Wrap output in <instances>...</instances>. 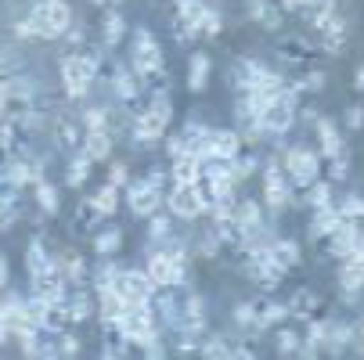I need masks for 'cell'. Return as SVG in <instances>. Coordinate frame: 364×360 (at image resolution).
Segmentation results:
<instances>
[{
	"mask_svg": "<svg viewBox=\"0 0 364 360\" xmlns=\"http://www.w3.org/2000/svg\"><path fill=\"white\" fill-rule=\"evenodd\" d=\"M29 295H36V299H43V302H62V299L69 295V281H65L62 271L50 267V271L29 278Z\"/></svg>",
	"mask_w": 364,
	"mask_h": 360,
	"instance_id": "15",
	"label": "cell"
},
{
	"mask_svg": "<svg viewBox=\"0 0 364 360\" xmlns=\"http://www.w3.org/2000/svg\"><path fill=\"white\" fill-rule=\"evenodd\" d=\"M188 249H195V256H202V260H213V256H220V249H224V238L210 227L205 234H198Z\"/></svg>",
	"mask_w": 364,
	"mask_h": 360,
	"instance_id": "38",
	"label": "cell"
},
{
	"mask_svg": "<svg viewBox=\"0 0 364 360\" xmlns=\"http://www.w3.org/2000/svg\"><path fill=\"white\" fill-rule=\"evenodd\" d=\"M242 133L235 126H210V159H235L242 151Z\"/></svg>",
	"mask_w": 364,
	"mask_h": 360,
	"instance_id": "17",
	"label": "cell"
},
{
	"mask_svg": "<svg viewBox=\"0 0 364 360\" xmlns=\"http://www.w3.org/2000/svg\"><path fill=\"white\" fill-rule=\"evenodd\" d=\"M123 191H127V205H130V213H134V217H141V220H148L155 209H163V195H166V191L151 187L144 177H141V180H130Z\"/></svg>",
	"mask_w": 364,
	"mask_h": 360,
	"instance_id": "12",
	"label": "cell"
},
{
	"mask_svg": "<svg viewBox=\"0 0 364 360\" xmlns=\"http://www.w3.org/2000/svg\"><path fill=\"white\" fill-rule=\"evenodd\" d=\"M303 202L310 209H321V205H332V180H314L310 187H303Z\"/></svg>",
	"mask_w": 364,
	"mask_h": 360,
	"instance_id": "41",
	"label": "cell"
},
{
	"mask_svg": "<svg viewBox=\"0 0 364 360\" xmlns=\"http://www.w3.org/2000/svg\"><path fill=\"white\" fill-rule=\"evenodd\" d=\"M360 238H364L360 220H339V227L325 238V241H328V256H332V260H346V256L357 249Z\"/></svg>",
	"mask_w": 364,
	"mask_h": 360,
	"instance_id": "16",
	"label": "cell"
},
{
	"mask_svg": "<svg viewBox=\"0 0 364 360\" xmlns=\"http://www.w3.org/2000/svg\"><path fill=\"white\" fill-rule=\"evenodd\" d=\"M123 310H127V302L119 299L116 288H97V317H101V324H105L109 332H112V324H116V317Z\"/></svg>",
	"mask_w": 364,
	"mask_h": 360,
	"instance_id": "26",
	"label": "cell"
},
{
	"mask_svg": "<svg viewBox=\"0 0 364 360\" xmlns=\"http://www.w3.org/2000/svg\"><path fill=\"white\" fill-rule=\"evenodd\" d=\"M173 231H177L173 213H159V209H155V213L148 217V245H163V241H170Z\"/></svg>",
	"mask_w": 364,
	"mask_h": 360,
	"instance_id": "33",
	"label": "cell"
},
{
	"mask_svg": "<svg viewBox=\"0 0 364 360\" xmlns=\"http://www.w3.org/2000/svg\"><path fill=\"white\" fill-rule=\"evenodd\" d=\"M202 177V159L195 151H184V156L170 159V180L173 184H195Z\"/></svg>",
	"mask_w": 364,
	"mask_h": 360,
	"instance_id": "25",
	"label": "cell"
},
{
	"mask_svg": "<svg viewBox=\"0 0 364 360\" xmlns=\"http://www.w3.org/2000/svg\"><path fill=\"white\" fill-rule=\"evenodd\" d=\"M343 123H346V130H353V133H357V130L364 126V105H350V109H346V116H343Z\"/></svg>",
	"mask_w": 364,
	"mask_h": 360,
	"instance_id": "54",
	"label": "cell"
},
{
	"mask_svg": "<svg viewBox=\"0 0 364 360\" xmlns=\"http://www.w3.org/2000/svg\"><path fill=\"white\" fill-rule=\"evenodd\" d=\"M87 202L94 205V209H97L101 217L109 220V217H116V213H119V187L105 180L101 187H94V191H90V198H87Z\"/></svg>",
	"mask_w": 364,
	"mask_h": 360,
	"instance_id": "29",
	"label": "cell"
},
{
	"mask_svg": "<svg viewBox=\"0 0 364 360\" xmlns=\"http://www.w3.org/2000/svg\"><path fill=\"white\" fill-rule=\"evenodd\" d=\"M90 170H94V159L87 156L83 148H80L76 156L69 159V170H65V184H69V187H83V184H87V177H90Z\"/></svg>",
	"mask_w": 364,
	"mask_h": 360,
	"instance_id": "36",
	"label": "cell"
},
{
	"mask_svg": "<svg viewBox=\"0 0 364 360\" xmlns=\"http://www.w3.org/2000/svg\"><path fill=\"white\" fill-rule=\"evenodd\" d=\"M205 324H210V302H205L202 292H188L181 299V317L173 324L177 335H188V339H202L205 335Z\"/></svg>",
	"mask_w": 364,
	"mask_h": 360,
	"instance_id": "9",
	"label": "cell"
},
{
	"mask_svg": "<svg viewBox=\"0 0 364 360\" xmlns=\"http://www.w3.org/2000/svg\"><path fill=\"white\" fill-rule=\"evenodd\" d=\"M339 209L336 205H321V209H310V224H306V234L314 238V241H321V238H328L336 227H339Z\"/></svg>",
	"mask_w": 364,
	"mask_h": 360,
	"instance_id": "21",
	"label": "cell"
},
{
	"mask_svg": "<svg viewBox=\"0 0 364 360\" xmlns=\"http://www.w3.org/2000/svg\"><path fill=\"white\" fill-rule=\"evenodd\" d=\"M314 137H318V144H321V156H325V159H332L336 151H343V148H346V144H343L339 126H336L328 116H318V119H314Z\"/></svg>",
	"mask_w": 364,
	"mask_h": 360,
	"instance_id": "22",
	"label": "cell"
},
{
	"mask_svg": "<svg viewBox=\"0 0 364 360\" xmlns=\"http://www.w3.org/2000/svg\"><path fill=\"white\" fill-rule=\"evenodd\" d=\"M282 170L292 187H310L321 173V151L303 144H282Z\"/></svg>",
	"mask_w": 364,
	"mask_h": 360,
	"instance_id": "5",
	"label": "cell"
},
{
	"mask_svg": "<svg viewBox=\"0 0 364 360\" xmlns=\"http://www.w3.org/2000/svg\"><path fill=\"white\" fill-rule=\"evenodd\" d=\"M112 332H116L123 342L144 346V342H151V339L163 335V324H159V317H155L151 302H148V306H127V310L116 317Z\"/></svg>",
	"mask_w": 364,
	"mask_h": 360,
	"instance_id": "4",
	"label": "cell"
},
{
	"mask_svg": "<svg viewBox=\"0 0 364 360\" xmlns=\"http://www.w3.org/2000/svg\"><path fill=\"white\" fill-rule=\"evenodd\" d=\"M336 209H339V217H343V220H364V195L350 191V195L336 205Z\"/></svg>",
	"mask_w": 364,
	"mask_h": 360,
	"instance_id": "47",
	"label": "cell"
},
{
	"mask_svg": "<svg viewBox=\"0 0 364 360\" xmlns=\"http://www.w3.org/2000/svg\"><path fill=\"white\" fill-rule=\"evenodd\" d=\"M8 278H11V263L8 256H0V288H8Z\"/></svg>",
	"mask_w": 364,
	"mask_h": 360,
	"instance_id": "56",
	"label": "cell"
},
{
	"mask_svg": "<svg viewBox=\"0 0 364 360\" xmlns=\"http://www.w3.org/2000/svg\"><path fill=\"white\" fill-rule=\"evenodd\" d=\"M220 33H224V15L217 8H210L202 18V36H220Z\"/></svg>",
	"mask_w": 364,
	"mask_h": 360,
	"instance_id": "50",
	"label": "cell"
},
{
	"mask_svg": "<svg viewBox=\"0 0 364 360\" xmlns=\"http://www.w3.org/2000/svg\"><path fill=\"white\" fill-rule=\"evenodd\" d=\"M90 4H94V8H119L123 0H90Z\"/></svg>",
	"mask_w": 364,
	"mask_h": 360,
	"instance_id": "58",
	"label": "cell"
},
{
	"mask_svg": "<svg viewBox=\"0 0 364 360\" xmlns=\"http://www.w3.org/2000/svg\"><path fill=\"white\" fill-rule=\"evenodd\" d=\"M55 141H58V148H80L83 144V130L73 119H58L55 123Z\"/></svg>",
	"mask_w": 364,
	"mask_h": 360,
	"instance_id": "42",
	"label": "cell"
},
{
	"mask_svg": "<svg viewBox=\"0 0 364 360\" xmlns=\"http://www.w3.org/2000/svg\"><path fill=\"white\" fill-rule=\"evenodd\" d=\"M339 288L346 299H357V292L364 288V238L357 241V249L346 256V260H339Z\"/></svg>",
	"mask_w": 364,
	"mask_h": 360,
	"instance_id": "14",
	"label": "cell"
},
{
	"mask_svg": "<svg viewBox=\"0 0 364 360\" xmlns=\"http://www.w3.org/2000/svg\"><path fill=\"white\" fill-rule=\"evenodd\" d=\"M101 353H105V356H127V346H123V339H119V342H109Z\"/></svg>",
	"mask_w": 364,
	"mask_h": 360,
	"instance_id": "57",
	"label": "cell"
},
{
	"mask_svg": "<svg viewBox=\"0 0 364 360\" xmlns=\"http://www.w3.org/2000/svg\"><path fill=\"white\" fill-rule=\"evenodd\" d=\"M97 220H105V217H101L90 202H83L80 209H76V220H73V234H80V238L83 234H94L97 231Z\"/></svg>",
	"mask_w": 364,
	"mask_h": 360,
	"instance_id": "39",
	"label": "cell"
},
{
	"mask_svg": "<svg viewBox=\"0 0 364 360\" xmlns=\"http://www.w3.org/2000/svg\"><path fill=\"white\" fill-rule=\"evenodd\" d=\"M112 288L119 292V299H123L127 306H148L151 295H155V281L148 278V271H137V267H130V271L119 267Z\"/></svg>",
	"mask_w": 364,
	"mask_h": 360,
	"instance_id": "11",
	"label": "cell"
},
{
	"mask_svg": "<svg viewBox=\"0 0 364 360\" xmlns=\"http://www.w3.org/2000/svg\"><path fill=\"white\" fill-rule=\"evenodd\" d=\"M119 249H123V231L119 227H109V231L94 234V252L97 256H116Z\"/></svg>",
	"mask_w": 364,
	"mask_h": 360,
	"instance_id": "40",
	"label": "cell"
},
{
	"mask_svg": "<svg viewBox=\"0 0 364 360\" xmlns=\"http://www.w3.org/2000/svg\"><path fill=\"white\" fill-rule=\"evenodd\" d=\"M163 205L173 213V220H181V224H195L198 217L210 213V205H205L198 184H173L170 180V187L163 195Z\"/></svg>",
	"mask_w": 364,
	"mask_h": 360,
	"instance_id": "7",
	"label": "cell"
},
{
	"mask_svg": "<svg viewBox=\"0 0 364 360\" xmlns=\"http://www.w3.org/2000/svg\"><path fill=\"white\" fill-rule=\"evenodd\" d=\"M109 184H116L123 191L130 184V166L127 163H109Z\"/></svg>",
	"mask_w": 364,
	"mask_h": 360,
	"instance_id": "51",
	"label": "cell"
},
{
	"mask_svg": "<svg viewBox=\"0 0 364 360\" xmlns=\"http://www.w3.org/2000/svg\"><path fill=\"white\" fill-rule=\"evenodd\" d=\"M58 76H62V90H65L69 101H83L94 90V83H97L94 65L80 55V50H69V55L58 62Z\"/></svg>",
	"mask_w": 364,
	"mask_h": 360,
	"instance_id": "6",
	"label": "cell"
},
{
	"mask_svg": "<svg viewBox=\"0 0 364 360\" xmlns=\"http://www.w3.org/2000/svg\"><path fill=\"white\" fill-rule=\"evenodd\" d=\"M353 324L346 321H328V339H325V353H343L353 346Z\"/></svg>",
	"mask_w": 364,
	"mask_h": 360,
	"instance_id": "35",
	"label": "cell"
},
{
	"mask_svg": "<svg viewBox=\"0 0 364 360\" xmlns=\"http://www.w3.org/2000/svg\"><path fill=\"white\" fill-rule=\"evenodd\" d=\"M339 4H336V0H306V8L299 11V18H306L310 26H314V22H321V18H328L332 11H336Z\"/></svg>",
	"mask_w": 364,
	"mask_h": 360,
	"instance_id": "44",
	"label": "cell"
},
{
	"mask_svg": "<svg viewBox=\"0 0 364 360\" xmlns=\"http://www.w3.org/2000/svg\"><path fill=\"white\" fill-rule=\"evenodd\" d=\"M188 151V141H184V133L177 130V133H166V156L170 159H177V156H184Z\"/></svg>",
	"mask_w": 364,
	"mask_h": 360,
	"instance_id": "52",
	"label": "cell"
},
{
	"mask_svg": "<svg viewBox=\"0 0 364 360\" xmlns=\"http://www.w3.org/2000/svg\"><path fill=\"white\" fill-rule=\"evenodd\" d=\"M50 335H55V349H58V356H76V353H80V339H76L69 328L50 332Z\"/></svg>",
	"mask_w": 364,
	"mask_h": 360,
	"instance_id": "48",
	"label": "cell"
},
{
	"mask_svg": "<svg viewBox=\"0 0 364 360\" xmlns=\"http://www.w3.org/2000/svg\"><path fill=\"white\" fill-rule=\"evenodd\" d=\"M116 274H119V263L112 260V256H105V263H101L97 271H90V281H94V288H112Z\"/></svg>",
	"mask_w": 364,
	"mask_h": 360,
	"instance_id": "46",
	"label": "cell"
},
{
	"mask_svg": "<svg viewBox=\"0 0 364 360\" xmlns=\"http://www.w3.org/2000/svg\"><path fill=\"white\" fill-rule=\"evenodd\" d=\"M112 144H116V137H112L109 130H87L80 148L87 151L94 163H109V159H112Z\"/></svg>",
	"mask_w": 364,
	"mask_h": 360,
	"instance_id": "23",
	"label": "cell"
},
{
	"mask_svg": "<svg viewBox=\"0 0 364 360\" xmlns=\"http://www.w3.org/2000/svg\"><path fill=\"white\" fill-rule=\"evenodd\" d=\"M289 87H292L296 94H318V90H325V72L306 69V72H303V76H296Z\"/></svg>",
	"mask_w": 364,
	"mask_h": 360,
	"instance_id": "43",
	"label": "cell"
},
{
	"mask_svg": "<svg viewBox=\"0 0 364 360\" xmlns=\"http://www.w3.org/2000/svg\"><path fill=\"white\" fill-rule=\"evenodd\" d=\"M69 47H87V29L80 26V22H73L69 29H65V36H62Z\"/></svg>",
	"mask_w": 364,
	"mask_h": 360,
	"instance_id": "53",
	"label": "cell"
},
{
	"mask_svg": "<svg viewBox=\"0 0 364 360\" xmlns=\"http://www.w3.org/2000/svg\"><path fill=\"white\" fill-rule=\"evenodd\" d=\"M26 271H29V278L50 271V249H47L43 238H33V241L26 245Z\"/></svg>",
	"mask_w": 364,
	"mask_h": 360,
	"instance_id": "34",
	"label": "cell"
},
{
	"mask_svg": "<svg viewBox=\"0 0 364 360\" xmlns=\"http://www.w3.org/2000/svg\"><path fill=\"white\" fill-rule=\"evenodd\" d=\"M328 177H332V180H346V177H350V151H346V148L336 151V156L328 159Z\"/></svg>",
	"mask_w": 364,
	"mask_h": 360,
	"instance_id": "49",
	"label": "cell"
},
{
	"mask_svg": "<svg viewBox=\"0 0 364 360\" xmlns=\"http://www.w3.org/2000/svg\"><path fill=\"white\" fill-rule=\"evenodd\" d=\"M249 18L256 26L271 29V33H278L285 26V11H282V4H274V0H249Z\"/></svg>",
	"mask_w": 364,
	"mask_h": 360,
	"instance_id": "18",
	"label": "cell"
},
{
	"mask_svg": "<svg viewBox=\"0 0 364 360\" xmlns=\"http://www.w3.org/2000/svg\"><path fill=\"white\" fill-rule=\"evenodd\" d=\"M274 342H278V353H282V356H292V353H299V346H303V332H296V328H278Z\"/></svg>",
	"mask_w": 364,
	"mask_h": 360,
	"instance_id": "45",
	"label": "cell"
},
{
	"mask_svg": "<svg viewBox=\"0 0 364 360\" xmlns=\"http://www.w3.org/2000/svg\"><path fill=\"white\" fill-rule=\"evenodd\" d=\"M357 87H360V90H364V65H360V69H357Z\"/></svg>",
	"mask_w": 364,
	"mask_h": 360,
	"instance_id": "60",
	"label": "cell"
},
{
	"mask_svg": "<svg viewBox=\"0 0 364 360\" xmlns=\"http://www.w3.org/2000/svg\"><path fill=\"white\" fill-rule=\"evenodd\" d=\"M65 314H69V324H83V321H90V317L97 314V295H90V292L80 285V292L65 295Z\"/></svg>",
	"mask_w": 364,
	"mask_h": 360,
	"instance_id": "19",
	"label": "cell"
},
{
	"mask_svg": "<svg viewBox=\"0 0 364 360\" xmlns=\"http://www.w3.org/2000/svg\"><path fill=\"white\" fill-rule=\"evenodd\" d=\"M289 321V302H256V332H271Z\"/></svg>",
	"mask_w": 364,
	"mask_h": 360,
	"instance_id": "28",
	"label": "cell"
},
{
	"mask_svg": "<svg viewBox=\"0 0 364 360\" xmlns=\"http://www.w3.org/2000/svg\"><path fill=\"white\" fill-rule=\"evenodd\" d=\"M271 260L289 271V267H296V263L303 260V249H299L296 238H274V241H271Z\"/></svg>",
	"mask_w": 364,
	"mask_h": 360,
	"instance_id": "31",
	"label": "cell"
},
{
	"mask_svg": "<svg viewBox=\"0 0 364 360\" xmlns=\"http://www.w3.org/2000/svg\"><path fill=\"white\" fill-rule=\"evenodd\" d=\"M264 224V202H256V198H242L235 202V227H238V238L252 227Z\"/></svg>",
	"mask_w": 364,
	"mask_h": 360,
	"instance_id": "24",
	"label": "cell"
},
{
	"mask_svg": "<svg viewBox=\"0 0 364 360\" xmlns=\"http://www.w3.org/2000/svg\"><path fill=\"white\" fill-rule=\"evenodd\" d=\"M11 339V328H8V321H0V346H4Z\"/></svg>",
	"mask_w": 364,
	"mask_h": 360,
	"instance_id": "59",
	"label": "cell"
},
{
	"mask_svg": "<svg viewBox=\"0 0 364 360\" xmlns=\"http://www.w3.org/2000/svg\"><path fill=\"white\" fill-rule=\"evenodd\" d=\"M198 353L205 360H220V356H235V342H228V335H205L198 342Z\"/></svg>",
	"mask_w": 364,
	"mask_h": 360,
	"instance_id": "37",
	"label": "cell"
},
{
	"mask_svg": "<svg viewBox=\"0 0 364 360\" xmlns=\"http://www.w3.org/2000/svg\"><path fill=\"white\" fill-rule=\"evenodd\" d=\"M109 90L119 97V105H134V101H141V76L130 69V62H112L109 69Z\"/></svg>",
	"mask_w": 364,
	"mask_h": 360,
	"instance_id": "13",
	"label": "cell"
},
{
	"mask_svg": "<svg viewBox=\"0 0 364 360\" xmlns=\"http://www.w3.org/2000/svg\"><path fill=\"white\" fill-rule=\"evenodd\" d=\"M123 36H127V18L116 8H105V18H101V43L109 50H116Z\"/></svg>",
	"mask_w": 364,
	"mask_h": 360,
	"instance_id": "30",
	"label": "cell"
},
{
	"mask_svg": "<svg viewBox=\"0 0 364 360\" xmlns=\"http://www.w3.org/2000/svg\"><path fill=\"white\" fill-rule=\"evenodd\" d=\"M296 112H299V94L285 83V87L278 90V97H271L267 105L259 109L256 123H259V130H264L267 141H274V137H285V133L296 126Z\"/></svg>",
	"mask_w": 364,
	"mask_h": 360,
	"instance_id": "2",
	"label": "cell"
},
{
	"mask_svg": "<svg viewBox=\"0 0 364 360\" xmlns=\"http://www.w3.org/2000/svg\"><path fill=\"white\" fill-rule=\"evenodd\" d=\"M289 202H292V184L282 170V156H271L264 166V205L271 213H282Z\"/></svg>",
	"mask_w": 364,
	"mask_h": 360,
	"instance_id": "10",
	"label": "cell"
},
{
	"mask_svg": "<svg viewBox=\"0 0 364 360\" xmlns=\"http://www.w3.org/2000/svg\"><path fill=\"white\" fill-rule=\"evenodd\" d=\"M144 180H148L151 187H159V191H166V180H170V177H166V170H159V166H151V170L144 173Z\"/></svg>",
	"mask_w": 364,
	"mask_h": 360,
	"instance_id": "55",
	"label": "cell"
},
{
	"mask_svg": "<svg viewBox=\"0 0 364 360\" xmlns=\"http://www.w3.org/2000/svg\"><path fill=\"white\" fill-rule=\"evenodd\" d=\"M33 198H36V205H40V209H43L47 217H55V213L62 209V191H58L55 184H50L47 177L33 184Z\"/></svg>",
	"mask_w": 364,
	"mask_h": 360,
	"instance_id": "32",
	"label": "cell"
},
{
	"mask_svg": "<svg viewBox=\"0 0 364 360\" xmlns=\"http://www.w3.org/2000/svg\"><path fill=\"white\" fill-rule=\"evenodd\" d=\"M26 18H29L36 40H62L65 29L76 22L69 0H36V4H29Z\"/></svg>",
	"mask_w": 364,
	"mask_h": 360,
	"instance_id": "1",
	"label": "cell"
},
{
	"mask_svg": "<svg viewBox=\"0 0 364 360\" xmlns=\"http://www.w3.org/2000/svg\"><path fill=\"white\" fill-rule=\"evenodd\" d=\"M318 306H321V299H318L314 288H296L292 299H289V317H296V321H310V317L318 314Z\"/></svg>",
	"mask_w": 364,
	"mask_h": 360,
	"instance_id": "27",
	"label": "cell"
},
{
	"mask_svg": "<svg viewBox=\"0 0 364 360\" xmlns=\"http://www.w3.org/2000/svg\"><path fill=\"white\" fill-rule=\"evenodd\" d=\"M0 292H4V288H0Z\"/></svg>",
	"mask_w": 364,
	"mask_h": 360,
	"instance_id": "61",
	"label": "cell"
},
{
	"mask_svg": "<svg viewBox=\"0 0 364 360\" xmlns=\"http://www.w3.org/2000/svg\"><path fill=\"white\" fill-rule=\"evenodd\" d=\"M170 123H173L170 97H148V105L141 112H134V123H130L134 144H155V141H163L166 130H170Z\"/></svg>",
	"mask_w": 364,
	"mask_h": 360,
	"instance_id": "3",
	"label": "cell"
},
{
	"mask_svg": "<svg viewBox=\"0 0 364 360\" xmlns=\"http://www.w3.org/2000/svg\"><path fill=\"white\" fill-rule=\"evenodd\" d=\"M130 69L137 76H148L155 69H166V55H163V43L155 40V33H148L144 26L134 29V40H130Z\"/></svg>",
	"mask_w": 364,
	"mask_h": 360,
	"instance_id": "8",
	"label": "cell"
},
{
	"mask_svg": "<svg viewBox=\"0 0 364 360\" xmlns=\"http://www.w3.org/2000/svg\"><path fill=\"white\" fill-rule=\"evenodd\" d=\"M210 72H213V58L205 55V50H195L188 58V90L191 94H202L210 87Z\"/></svg>",
	"mask_w": 364,
	"mask_h": 360,
	"instance_id": "20",
	"label": "cell"
}]
</instances>
